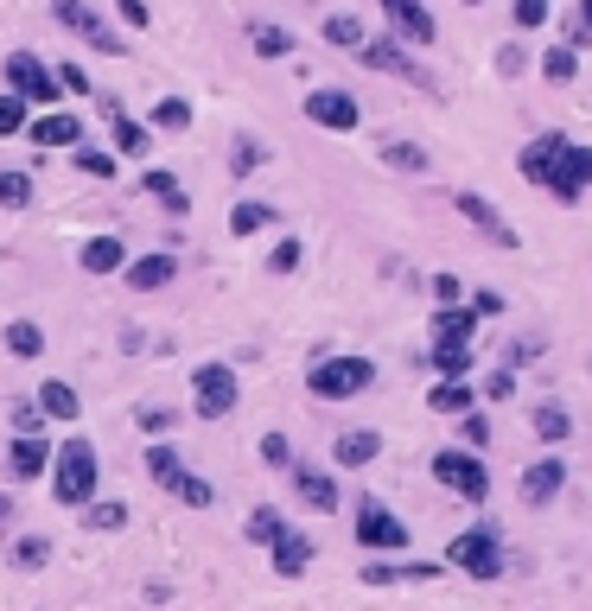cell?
<instances>
[{"mask_svg":"<svg viewBox=\"0 0 592 611\" xmlns=\"http://www.w3.org/2000/svg\"><path fill=\"white\" fill-rule=\"evenodd\" d=\"M51 497L71 503V510L96 497V452H90V440H64L58 452H51Z\"/></svg>","mask_w":592,"mask_h":611,"instance_id":"1","label":"cell"},{"mask_svg":"<svg viewBox=\"0 0 592 611\" xmlns=\"http://www.w3.org/2000/svg\"><path fill=\"white\" fill-rule=\"evenodd\" d=\"M446 561L459 573H472V580H497L503 573V541H497V529H465V535H452Z\"/></svg>","mask_w":592,"mask_h":611,"instance_id":"2","label":"cell"},{"mask_svg":"<svg viewBox=\"0 0 592 611\" xmlns=\"http://www.w3.org/2000/svg\"><path fill=\"white\" fill-rule=\"evenodd\" d=\"M433 478H440L446 491H459L465 503H484V497H491V471H484V459H472V452H459V446L433 452Z\"/></svg>","mask_w":592,"mask_h":611,"instance_id":"3","label":"cell"},{"mask_svg":"<svg viewBox=\"0 0 592 611\" xmlns=\"http://www.w3.org/2000/svg\"><path fill=\"white\" fill-rule=\"evenodd\" d=\"M370 382H376V363H370V357H325L319 370L306 376V389H312V395H325V401H338V395L370 389Z\"/></svg>","mask_w":592,"mask_h":611,"instance_id":"4","label":"cell"},{"mask_svg":"<svg viewBox=\"0 0 592 611\" xmlns=\"http://www.w3.org/2000/svg\"><path fill=\"white\" fill-rule=\"evenodd\" d=\"M191 395H198L204 421L236 414V370H230V363H198V370H191Z\"/></svg>","mask_w":592,"mask_h":611,"instance_id":"5","label":"cell"},{"mask_svg":"<svg viewBox=\"0 0 592 611\" xmlns=\"http://www.w3.org/2000/svg\"><path fill=\"white\" fill-rule=\"evenodd\" d=\"M51 13H58V20L71 26V32H83V39H90L96 51H109V58H121V51H128V45H121L115 32H109V20H102V13L90 7V0H51Z\"/></svg>","mask_w":592,"mask_h":611,"instance_id":"6","label":"cell"},{"mask_svg":"<svg viewBox=\"0 0 592 611\" xmlns=\"http://www.w3.org/2000/svg\"><path fill=\"white\" fill-rule=\"evenodd\" d=\"M7 83H13L20 102H58V77H51L32 51H7Z\"/></svg>","mask_w":592,"mask_h":611,"instance_id":"7","label":"cell"},{"mask_svg":"<svg viewBox=\"0 0 592 611\" xmlns=\"http://www.w3.org/2000/svg\"><path fill=\"white\" fill-rule=\"evenodd\" d=\"M357 541L363 548H408V522L382 503H357Z\"/></svg>","mask_w":592,"mask_h":611,"instance_id":"8","label":"cell"},{"mask_svg":"<svg viewBox=\"0 0 592 611\" xmlns=\"http://www.w3.org/2000/svg\"><path fill=\"white\" fill-rule=\"evenodd\" d=\"M306 115L319 121V128H332V134H351L363 109H357V96H344V90H312L306 96Z\"/></svg>","mask_w":592,"mask_h":611,"instance_id":"9","label":"cell"},{"mask_svg":"<svg viewBox=\"0 0 592 611\" xmlns=\"http://www.w3.org/2000/svg\"><path fill=\"white\" fill-rule=\"evenodd\" d=\"M370 71H389V77H408V83H427V71L402 51V39H363V51H357Z\"/></svg>","mask_w":592,"mask_h":611,"instance_id":"10","label":"cell"},{"mask_svg":"<svg viewBox=\"0 0 592 611\" xmlns=\"http://www.w3.org/2000/svg\"><path fill=\"white\" fill-rule=\"evenodd\" d=\"M561 484H567V459H535L529 471H522V503L542 510V503L561 497Z\"/></svg>","mask_w":592,"mask_h":611,"instance_id":"11","label":"cell"},{"mask_svg":"<svg viewBox=\"0 0 592 611\" xmlns=\"http://www.w3.org/2000/svg\"><path fill=\"white\" fill-rule=\"evenodd\" d=\"M567 147H573V141H561V134H542V141H529V147H522V179L554 185V172H561Z\"/></svg>","mask_w":592,"mask_h":611,"instance_id":"12","label":"cell"},{"mask_svg":"<svg viewBox=\"0 0 592 611\" xmlns=\"http://www.w3.org/2000/svg\"><path fill=\"white\" fill-rule=\"evenodd\" d=\"M452 204H459V217H465V223H478V230L491 236V242H503V249H516V242H522V236L510 230V223H503V217L491 211V198H478V191H459Z\"/></svg>","mask_w":592,"mask_h":611,"instance_id":"13","label":"cell"},{"mask_svg":"<svg viewBox=\"0 0 592 611\" xmlns=\"http://www.w3.org/2000/svg\"><path fill=\"white\" fill-rule=\"evenodd\" d=\"M586 179H592V147H567V160H561V172H554V198L561 204H580L586 198Z\"/></svg>","mask_w":592,"mask_h":611,"instance_id":"14","label":"cell"},{"mask_svg":"<svg viewBox=\"0 0 592 611\" xmlns=\"http://www.w3.org/2000/svg\"><path fill=\"white\" fill-rule=\"evenodd\" d=\"M382 13H389V20H395V32H408L414 45H433V32H440V26H433V13L421 7V0H382Z\"/></svg>","mask_w":592,"mask_h":611,"instance_id":"15","label":"cell"},{"mask_svg":"<svg viewBox=\"0 0 592 611\" xmlns=\"http://www.w3.org/2000/svg\"><path fill=\"white\" fill-rule=\"evenodd\" d=\"M26 134H32L39 147H77V141H83L77 115H64V109H51V115H39V121H26Z\"/></svg>","mask_w":592,"mask_h":611,"instance_id":"16","label":"cell"},{"mask_svg":"<svg viewBox=\"0 0 592 611\" xmlns=\"http://www.w3.org/2000/svg\"><path fill=\"white\" fill-rule=\"evenodd\" d=\"M293 491H300L312 510H338V484L325 478L319 465H293Z\"/></svg>","mask_w":592,"mask_h":611,"instance_id":"17","label":"cell"},{"mask_svg":"<svg viewBox=\"0 0 592 611\" xmlns=\"http://www.w3.org/2000/svg\"><path fill=\"white\" fill-rule=\"evenodd\" d=\"M440 561H370L363 567V580L370 586H395V580H433Z\"/></svg>","mask_w":592,"mask_h":611,"instance_id":"18","label":"cell"},{"mask_svg":"<svg viewBox=\"0 0 592 611\" xmlns=\"http://www.w3.org/2000/svg\"><path fill=\"white\" fill-rule=\"evenodd\" d=\"M427 363L446 382H465V370H472V344H465V338H433V357Z\"/></svg>","mask_w":592,"mask_h":611,"instance_id":"19","label":"cell"},{"mask_svg":"<svg viewBox=\"0 0 592 611\" xmlns=\"http://www.w3.org/2000/svg\"><path fill=\"white\" fill-rule=\"evenodd\" d=\"M172 274H179V261H172V255H141V261H128V287H134V293L166 287Z\"/></svg>","mask_w":592,"mask_h":611,"instance_id":"20","label":"cell"},{"mask_svg":"<svg viewBox=\"0 0 592 611\" xmlns=\"http://www.w3.org/2000/svg\"><path fill=\"white\" fill-rule=\"evenodd\" d=\"M102 109H109V128H115V153H147V147H153V141H147V128L121 115V102H115V96H102Z\"/></svg>","mask_w":592,"mask_h":611,"instance_id":"21","label":"cell"},{"mask_svg":"<svg viewBox=\"0 0 592 611\" xmlns=\"http://www.w3.org/2000/svg\"><path fill=\"white\" fill-rule=\"evenodd\" d=\"M83 268H90V274H121V268H128V249H121L115 236H90V242H83Z\"/></svg>","mask_w":592,"mask_h":611,"instance_id":"22","label":"cell"},{"mask_svg":"<svg viewBox=\"0 0 592 611\" xmlns=\"http://www.w3.org/2000/svg\"><path fill=\"white\" fill-rule=\"evenodd\" d=\"M312 567V541L306 535H281V541H274V573H287V580H300V573Z\"/></svg>","mask_w":592,"mask_h":611,"instance_id":"23","label":"cell"},{"mask_svg":"<svg viewBox=\"0 0 592 611\" xmlns=\"http://www.w3.org/2000/svg\"><path fill=\"white\" fill-rule=\"evenodd\" d=\"M376 452H382V440H376V433H370V427H357V433H338V446H332V459L357 471V465H370V459H376Z\"/></svg>","mask_w":592,"mask_h":611,"instance_id":"24","label":"cell"},{"mask_svg":"<svg viewBox=\"0 0 592 611\" xmlns=\"http://www.w3.org/2000/svg\"><path fill=\"white\" fill-rule=\"evenodd\" d=\"M7 465H13V478H39V471L51 465V446L45 440H13L7 446Z\"/></svg>","mask_w":592,"mask_h":611,"instance_id":"25","label":"cell"},{"mask_svg":"<svg viewBox=\"0 0 592 611\" xmlns=\"http://www.w3.org/2000/svg\"><path fill=\"white\" fill-rule=\"evenodd\" d=\"M141 185H147V198H160V204H166V211H191V198H185V185H179V179H172V172H166V166H147V179H141Z\"/></svg>","mask_w":592,"mask_h":611,"instance_id":"26","label":"cell"},{"mask_svg":"<svg viewBox=\"0 0 592 611\" xmlns=\"http://www.w3.org/2000/svg\"><path fill=\"white\" fill-rule=\"evenodd\" d=\"M39 414H51V421H77V389H71V382H45V389H39Z\"/></svg>","mask_w":592,"mask_h":611,"instance_id":"27","label":"cell"},{"mask_svg":"<svg viewBox=\"0 0 592 611\" xmlns=\"http://www.w3.org/2000/svg\"><path fill=\"white\" fill-rule=\"evenodd\" d=\"M249 45L261 51V58H287V51H293V32H287V26L255 20V26H249Z\"/></svg>","mask_w":592,"mask_h":611,"instance_id":"28","label":"cell"},{"mask_svg":"<svg viewBox=\"0 0 592 611\" xmlns=\"http://www.w3.org/2000/svg\"><path fill=\"white\" fill-rule=\"evenodd\" d=\"M7 351L13 357H45V331L32 325V319H13L7 325Z\"/></svg>","mask_w":592,"mask_h":611,"instance_id":"29","label":"cell"},{"mask_svg":"<svg viewBox=\"0 0 592 611\" xmlns=\"http://www.w3.org/2000/svg\"><path fill=\"white\" fill-rule=\"evenodd\" d=\"M325 39L344 45V51H363V39H370V32H363L357 13H332V20H325Z\"/></svg>","mask_w":592,"mask_h":611,"instance_id":"30","label":"cell"},{"mask_svg":"<svg viewBox=\"0 0 592 611\" xmlns=\"http://www.w3.org/2000/svg\"><path fill=\"white\" fill-rule=\"evenodd\" d=\"M427 408L433 414H472V389H465V382H440V389L427 395Z\"/></svg>","mask_w":592,"mask_h":611,"instance_id":"31","label":"cell"},{"mask_svg":"<svg viewBox=\"0 0 592 611\" xmlns=\"http://www.w3.org/2000/svg\"><path fill=\"white\" fill-rule=\"evenodd\" d=\"M147 478H153V484H166V491H172V484L185 478L179 452H172V446H153V452H147Z\"/></svg>","mask_w":592,"mask_h":611,"instance_id":"32","label":"cell"},{"mask_svg":"<svg viewBox=\"0 0 592 611\" xmlns=\"http://www.w3.org/2000/svg\"><path fill=\"white\" fill-rule=\"evenodd\" d=\"M51 561V541L45 535H20V541H13V567H20V573H39Z\"/></svg>","mask_w":592,"mask_h":611,"instance_id":"33","label":"cell"},{"mask_svg":"<svg viewBox=\"0 0 592 611\" xmlns=\"http://www.w3.org/2000/svg\"><path fill=\"white\" fill-rule=\"evenodd\" d=\"M529 421H535V433H542V440H567V433H573V414H567V408H554V401H542Z\"/></svg>","mask_w":592,"mask_h":611,"instance_id":"34","label":"cell"},{"mask_svg":"<svg viewBox=\"0 0 592 611\" xmlns=\"http://www.w3.org/2000/svg\"><path fill=\"white\" fill-rule=\"evenodd\" d=\"M153 128H166V134H185V128H191V102H179V96L153 102Z\"/></svg>","mask_w":592,"mask_h":611,"instance_id":"35","label":"cell"},{"mask_svg":"<svg viewBox=\"0 0 592 611\" xmlns=\"http://www.w3.org/2000/svg\"><path fill=\"white\" fill-rule=\"evenodd\" d=\"M261 223H274L268 204H236V211H230V236H255Z\"/></svg>","mask_w":592,"mask_h":611,"instance_id":"36","label":"cell"},{"mask_svg":"<svg viewBox=\"0 0 592 611\" xmlns=\"http://www.w3.org/2000/svg\"><path fill=\"white\" fill-rule=\"evenodd\" d=\"M433 338H465V344H472V312H465V306L440 312V319H433Z\"/></svg>","mask_w":592,"mask_h":611,"instance_id":"37","label":"cell"},{"mask_svg":"<svg viewBox=\"0 0 592 611\" xmlns=\"http://www.w3.org/2000/svg\"><path fill=\"white\" fill-rule=\"evenodd\" d=\"M573 71H580V58H573V45H554L548 58H542V77H548V83H567Z\"/></svg>","mask_w":592,"mask_h":611,"instance_id":"38","label":"cell"},{"mask_svg":"<svg viewBox=\"0 0 592 611\" xmlns=\"http://www.w3.org/2000/svg\"><path fill=\"white\" fill-rule=\"evenodd\" d=\"M77 166L96 172V179H115V153H102L96 141H77Z\"/></svg>","mask_w":592,"mask_h":611,"instance_id":"39","label":"cell"},{"mask_svg":"<svg viewBox=\"0 0 592 611\" xmlns=\"http://www.w3.org/2000/svg\"><path fill=\"white\" fill-rule=\"evenodd\" d=\"M281 535H287V529H281V516H274V510H255V516H249V541H255V548H274Z\"/></svg>","mask_w":592,"mask_h":611,"instance_id":"40","label":"cell"},{"mask_svg":"<svg viewBox=\"0 0 592 611\" xmlns=\"http://www.w3.org/2000/svg\"><path fill=\"white\" fill-rule=\"evenodd\" d=\"M0 204H7V211L32 204V179H26V172H0Z\"/></svg>","mask_w":592,"mask_h":611,"instance_id":"41","label":"cell"},{"mask_svg":"<svg viewBox=\"0 0 592 611\" xmlns=\"http://www.w3.org/2000/svg\"><path fill=\"white\" fill-rule=\"evenodd\" d=\"M172 491H179V497L191 503V510H211V503H217V491H211V478H191V471H185L179 484H172Z\"/></svg>","mask_w":592,"mask_h":611,"instance_id":"42","label":"cell"},{"mask_svg":"<svg viewBox=\"0 0 592 611\" xmlns=\"http://www.w3.org/2000/svg\"><path fill=\"white\" fill-rule=\"evenodd\" d=\"M382 160H389L395 172H427V153H421V147H408V141H395V147H382Z\"/></svg>","mask_w":592,"mask_h":611,"instance_id":"43","label":"cell"},{"mask_svg":"<svg viewBox=\"0 0 592 611\" xmlns=\"http://www.w3.org/2000/svg\"><path fill=\"white\" fill-rule=\"evenodd\" d=\"M261 160H268V153H261V141H249V134H242V141L230 147V172H255Z\"/></svg>","mask_w":592,"mask_h":611,"instance_id":"44","label":"cell"},{"mask_svg":"<svg viewBox=\"0 0 592 611\" xmlns=\"http://www.w3.org/2000/svg\"><path fill=\"white\" fill-rule=\"evenodd\" d=\"M0 134H26V102L20 96H0Z\"/></svg>","mask_w":592,"mask_h":611,"instance_id":"45","label":"cell"},{"mask_svg":"<svg viewBox=\"0 0 592 611\" xmlns=\"http://www.w3.org/2000/svg\"><path fill=\"white\" fill-rule=\"evenodd\" d=\"M83 522H90V529H121L128 510H121V503H96V510H83Z\"/></svg>","mask_w":592,"mask_h":611,"instance_id":"46","label":"cell"},{"mask_svg":"<svg viewBox=\"0 0 592 611\" xmlns=\"http://www.w3.org/2000/svg\"><path fill=\"white\" fill-rule=\"evenodd\" d=\"M13 427H20V440H39V433H45V414L20 401V408H13Z\"/></svg>","mask_w":592,"mask_h":611,"instance_id":"47","label":"cell"},{"mask_svg":"<svg viewBox=\"0 0 592 611\" xmlns=\"http://www.w3.org/2000/svg\"><path fill=\"white\" fill-rule=\"evenodd\" d=\"M300 255H306V249H300V242H293V236H287V242H281V249H274V255H268V268H274V274H293V268H300Z\"/></svg>","mask_w":592,"mask_h":611,"instance_id":"48","label":"cell"},{"mask_svg":"<svg viewBox=\"0 0 592 611\" xmlns=\"http://www.w3.org/2000/svg\"><path fill=\"white\" fill-rule=\"evenodd\" d=\"M497 71H503V77H522V71H529V51H522V45H503V51H497Z\"/></svg>","mask_w":592,"mask_h":611,"instance_id":"49","label":"cell"},{"mask_svg":"<svg viewBox=\"0 0 592 611\" xmlns=\"http://www.w3.org/2000/svg\"><path fill=\"white\" fill-rule=\"evenodd\" d=\"M261 459H268V465H293V446H287V433H268V440H261Z\"/></svg>","mask_w":592,"mask_h":611,"instance_id":"50","label":"cell"},{"mask_svg":"<svg viewBox=\"0 0 592 611\" xmlns=\"http://www.w3.org/2000/svg\"><path fill=\"white\" fill-rule=\"evenodd\" d=\"M548 20V0H516V26H542Z\"/></svg>","mask_w":592,"mask_h":611,"instance_id":"51","label":"cell"},{"mask_svg":"<svg viewBox=\"0 0 592 611\" xmlns=\"http://www.w3.org/2000/svg\"><path fill=\"white\" fill-rule=\"evenodd\" d=\"M134 421H141L147 433H166V427H172V408H153V401H147V408L134 414Z\"/></svg>","mask_w":592,"mask_h":611,"instance_id":"52","label":"cell"},{"mask_svg":"<svg viewBox=\"0 0 592 611\" xmlns=\"http://www.w3.org/2000/svg\"><path fill=\"white\" fill-rule=\"evenodd\" d=\"M433 300L452 312V306H459V281H452V274H433Z\"/></svg>","mask_w":592,"mask_h":611,"instance_id":"53","label":"cell"},{"mask_svg":"<svg viewBox=\"0 0 592 611\" xmlns=\"http://www.w3.org/2000/svg\"><path fill=\"white\" fill-rule=\"evenodd\" d=\"M510 389H516V370H497L491 382H484V395H491V401H510Z\"/></svg>","mask_w":592,"mask_h":611,"instance_id":"54","label":"cell"},{"mask_svg":"<svg viewBox=\"0 0 592 611\" xmlns=\"http://www.w3.org/2000/svg\"><path fill=\"white\" fill-rule=\"evenodd\" d=\"M115 13H121L128 26H147V20H153V13H147V0H115Z\"/></svg>","mask_w":592,"mask_h":611,"instance_id":"55","label":"cell"},{"mask_svg":"<svg viewBox=\"0 0 592 611\" xmlns=\"http://www.w3.org/2000/svg\"><path fill=\"white\" fill-rule=\"evenodd\" d=\"M465 312H472V319H497V312H503V300H497V293H478V300L465 306Z\"/></svg>","mask_w":592,"mask_h":611,"instance_id":"56","label":"cell"},{"mask_svg":"<svg viewBox=\"0 0 592 611\" xmlns=\"http://www.w3.org/2000/svg\"><path fill=\"white\" fill-rule=\"evenodd\" d=\"M465 440L484 446V440H491V421H484V414H465Z\"/></svg>","mask_w":592,"mask_h":611,"instance_id":"57","label":"cell"},{"mask_svg":"<svg viewBox=\"0 0 592 611\" xmlns=\"http://www.w3.org/2000/svg\"><path fill=\"white\" fill-rule=\"evenodd\" d=\"M580 26H586V32H592V0H580Z\"/></svg>","mask_w":592,"mask_h":611,"instance_id":"58","label":"cell"},{"mask_svg":"<svg viewBox=\"0 0 592 611\" xmlns=\"http://www.w3.org/2000/svg\"><path fill=\"white\" fill-rule=\"evenodd\" d=\"M13 516V497H0V522H7Z\"/></svg>","mask_w":592,"mask_h":611,"instance_id":"59","label":"cell"}]
</instances>
